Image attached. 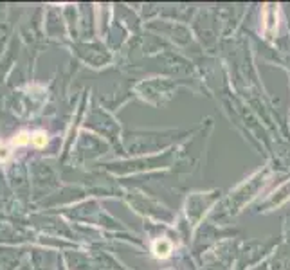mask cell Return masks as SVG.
<instances>
[{
    "instance_id": "cell-3",
    "label": "cell",
    "mask_w": 290,
    "mask_h": 270,
    "mask_svg": "<svg viewBox=\"0 0 290 270\" xmlns=\"http://www.w3.org/2000/svg\"><path fill=\"white\" fill-rule=\"evenodd\" d=\"M31 143H33L34 146H45V143H47V135H45L44 131H36V133H33Z\"/></svg>"
},
{
    "instance_id": "cell-2",
    "label": "cell",
    "mask_w": 290,
    "mask_h": 270,
    "mask_svg": "<svg viewBox=\"0 0 290 270\" xmlns=\"http://www.w3.org/2000/svg\"><path fill=\"white\" fill-rule=\"evenodd\" d=\"M31 139H33V135L31 133H20L13 139V146H24V144H29Z\"/></svg>"
},
{
    "instance_id": "cell-1",
    "label": "cell",
    "mask_w": 290,
    "mask_h": 270,
    "mask_svg": "<svg viewBox=\"0 0 290 270\" xmlns=\"http://www.w3.org/2000/svg\"><path fill=\"white\" fill-rule=\"evenodd\" d=\"M153 252L157 258H168L169 252H171V243L166 238H161L153 243Z\"/></svg>"
}]
</instances>
